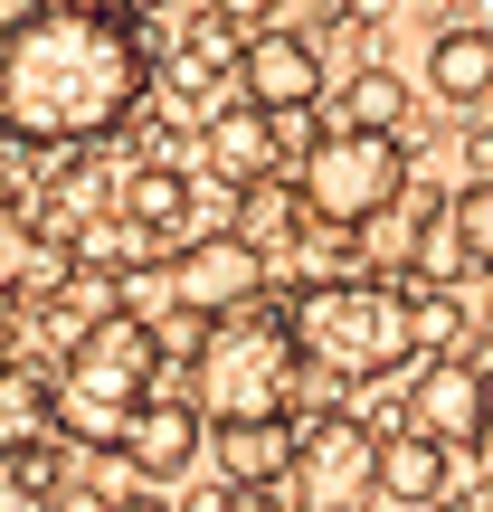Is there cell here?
Returning a JSON list of instances; mask_svg holds the SVG:
<instances>
[{
    "mask_svg": "<svg viewBox=\"0 0 493 512\" xmlns=\"http://www.w3.org/2000/svg\"><path fill=\"white\" fill-rule=\"evenodd\" d=\"M152 95V57L133 19L29 0L0 19V143L19 152H86L124 133Z\"/></svg>",
    "mask_w": 493,
    "mask_h": 512,
    "instance_id": "obj_1",
    "label": "cell"
},
{
    "mask_svg": "<svg viewBox=\"0 0 493 512\" xmlns=\"http://www.w3.org/2000/svg\"><path fill=\"white\" fill-rule=\"evenodd\" d=\"M275 313L294 332V361L323 370V380L361 389V380H389V370L418 361L408 351V323H399V285H380V275H313Z\"/></svg>",
    "mask_w": 493,
    "mask_h": 512,
    "instance_id": "obj_2",
    "label": "cell"
},
{
    "mask_svg": "<svg viewBox=\"0 0 493 512\" xmlns=\"http://www.w3.org/2000/svg\"><path fill=\"white\" fill-rule=\"evenodd\" d=\"M294 332L275 304H247V313H219L190 351V408L200 418H285L294 408Z\"/></svg>",
    "mask_w": 493,
    "mask_h": 512,
    "instance_id": "obj_3",
    "label": "cell"
},
{
    "mask_svg": "<svg viewBox=\"0 0 493 512\" xmlns=\"http://www.w3.org/2000/svg\"><path fill=\"white\" fill-rule=\"evenodd\" d=\"M408 190V143L399 133H313L304 152H294V209H304L313 228H361L380 219L389 200Z\"/></svg>",
    "mask_w": 493,
    "mask_h": 512,
    "instance_id": "obj_4",
    "label": "cell"
},
{
    "mask_svg": "<svg viewBox=\"0 0 493 512\" xmlns=\"http://www.w3.org/2000/svg\"><path fill=\"white\" fill-rule=\"evenodd\" d=\"M294 512H370L380 503V427L351 418V408H323V418L294 427V456H285Z\"/></svg>",
    "mask_w": 493,
    "mask_h": 512,
    "instance_id": "obj_5",
    "label": "cell"
},
{
    "mask_svg": "<svg viewBox=\"0 0 493 512\" xmlns=\"http://www.w3.org/2000/svg\"><path fill=\"white\" fill-rule=\"evenodd\" d=\"M162 275H171V304H190L200 323L266 304V247H247L238 228H190V238L162 256Z\"/></svg>",
    "mask_w": 493,
    "mask_h": 512,
    "instance_id": "obj_6",
    "label": "cell"
},
{
    "mask_svg": "<svg viewBox=\"0 0 493 512\" xmlns=\"http://www.w3.org/2000/svg\"><path fill=\"white\" fill-rule=\"evenodd\" d=\"M484 418H493V380H484V361H465V351L427 361L418 380H408V399H399V427H418L427 446H475Z\"/></svg>",
    "mask_w": 493,
    "mask_h": 512,
    "instance_id": "obj_7",
    "label": "cell"
},
{
    "mask_svg": "<svg viewBox=\"0 0 493 512\" xmlns=\"http://www.w3.org/2000/svg\"><path fill=\"white\" fill-rule=\"evenodd\" d=\"M238 95L256 114H313L323 105V57H313V38L285 29V19L238 38Z\"/></svg>",
    "mask_w": 493,
    "mask_h": 512,
    "instance_id": "obj_8",
    "label": "cell"
},
{
    "mask_svg": "<svg viewBox=\"0 0 493 512\" xmlns=\"http://www.w3.org/2000/svg\"><path fill=\"white\" fill-rule=\"evenodd\" d=\"M114 456H124L143 484L190 475V465H200V408H190V399H143V408H124V427H114Z\"/></svg>",
    "mask_w": 493,
    "mask_h": 512,
    "instance_id": "obj_9",
    "label": "cell"
},
{
    "mask_svg": "<svg viewBox=\"0 0 493 512\" xmlns=\"http://www.w3.org/2000/svg\"><path fill=\"white\" fill-rule=\"evenodd\" d=\"M200 162L219 171L228 190H247V181H275V114H256L247 95H228V105H209L200 114Z\"/></svg>",
    "mask_w": 493,
    "mask_h": 512,
    "instance_id": "obj_10",
    "label": "cell"
},
{
    "mask_svg": "<svg viewBox=\"0 0 493 512\" xmlns=\"http://www.w3.org/2000/svg\"><path fill=\"white\" fill-rule=\"evenodd\" d=\"M209 456H219L228 484H285V456H294V418H209Z\"/></svg>",
    "mask_w": 493,
    "mask_h": 512,
    "instance_id": "obj_11",
    "label": "cell"
},
{
    "mask_svg": "<svg viewBox=\"0 0 493 512\" xmlns=\"http://www.w3.org/2000/svg\"><path fill=\"white\" fill-rule=\"evenodd\" d=\"M380 503L446 512V446H427L418 427H389L380 437Z\"/></svg>",
    "mask_w": 493,
    "mask_h": 512,
    "instance_id": "obj_12",
    "label": "cell"
},
{
    "mask_svg": "<svg viewBox=\"0 0 493 512\" xmlns=\"http://www.w3.org/2000/svg\"><path fill=\"white\" fill-rule=\"evenodd\" d=\"M427 86H437L446 105H484V95H493V29H475V19L437 29V48H427Z\"/></svg>",
    "mask_w": 493,
    "mask_h": 512,
    "instance_id": "obj_13",
    "label": "cell"
},
{
    "mask_svg": "<svg viewBox=\"0 0 493 512\" xmlns=\"http://www.w3.org/2000/svg\"><path fill=\"white\" fill-rule=\"evenodd\" d=\"M399 323H408V351H427V361H446V351H465V294L437 285V275H408L399 285Z\"/></svg>",
    "mask_w": 493,
    "mask_h": 512,
    "instance_id": "obj_14",
    "label": "cell"
},
{
    "mask_svg": "<svg viewBox=\"0 0 493 512\" xmlns=\"http://www.w3.org/2000/svg\"><path fill=\"white\" fill-rule=\"evenodd\" d=\"M114 209H124L143 238H171V228H190V171H171V162H133L124 181H114Z\"/></svg>",
    "mask_w": 493,
    "mask_h": 512,
    "instance_id": "obj_15",
    "label": "cell"
},
{
    "mask_svg": "<svg viewBox=\"0 0 493 512\" xmlns=\"http://www.w3.org/2000/svg\"><path fill=\"white\" fill-rule=\"evenodd\" d=\"M408 105H418V95H408L399 67H351L342 95H332V124H342V133H399Z\"/></svg>",
    "mask_w": 493,
    "mask_h": 512,
    "instance_id": "obj_16",
    "label": "cell"
},
{
    "mask_svg": "<svg viewBox=\"0 0 493 512\" xmlns=\"http://www.w3.org/2000/svg\"><path fill=\"white\" fill-rule=\"evenodd\" d=\"M446 256L465 275H493V181H465L446 200Z\"/></svg>",
    "mask_w": 493,
    "mask_h": 512,
    "instance_id": "obj_17",
    "label": "cell"
},
{
    "mask_svg": "<svg viewBox=\"0 0 493 512\" xmlns=\"http://www.w3.org/2000/svg\"><path fill=\"white\" fill-rule=\"evenodd\" d=\"M29 437H48V370L0 361V456L29 446Z\"/></svg>",
    "mask_w": 493,
    "mask_h": 512,
    "instance_id": "obj_18",
    "label": "cell"
},
{
    "mask_svg": "<svg viewBox=\"0 0 493 512\" xmlns=\"http://www.w3.org/2000/svg\"><path fill=\"white\" fill-rule=\"evenodd\" d=\"M0 465H10V475H0V484H10V494L48 503L57 484H67V437H29V446H10V456H0Z\"/></svg>",
    "mask_w": 493,
    "mask_h": 512,
    "instance_id": "obj_19",
    "label": "cell"
},
{
    "mask_svg": "<svg viewBox=\"0 0 493 512\" xmlns=\"http://www.w3.org/2000/svg\"><path fill=\"white\" fill-rule=\"evenodd\" d=\"M209 19H219L228 38H256V29H275V19H285V0H209Z\"/></svg>",
    "mask_w": 493,
    "mask_h": 512,
    "instance_id": "obj_20",
    "label": "cell"
},
{
    "mask_svg": "<svg viewBox=\"0 0 493 512\" xmlns=\"http://www.w3.org/2000/svg\"><path fill=\"white\" fill-rule=\"evenodd\" d=\"M48 512H114V494H105V484H57Z\"/></svg>",
    "mask_w": 493,
    "mask_h": 512,
    "instance_id": "obj_21",
    "label": "cell"
},
{
    "mask_svg": "<svg viewBox=\"0 0 493 512\" xmlns=\"http://www.w3.org/2000/svg\"><path fill=\"white\" fill-rule=\"evenodd\" d=\"M171 0H114V19H133V29H143V19H162Z\"/></svg>",
    "mask_w": 493,
    "mask_h": 512,
    "instance_id": "obj_22",
    "label": "cell"
},
{
    "mask_svg": "<svg viewBox=\"0 0 493 512\" xmlns=\"http://www.w3.org/2000/svg\"><path fill=\"white\" fill-rule=\"evenodd\" d=\"M465 342H484V351H465V361H493V304H484V323H465Z\"/></svg>",
    "mask_w": 493,
    "mask_h": 512,
    "instance_id": "obj_23",
    "label": "cell"
},
{
    "mask_svg": "<svg viewBox=\"0 0 493 512\" xmlns=\"http://www.w3.org/2000/svg\"><path fill=\"white\" fill-rule=\"evenodd\" d=\"M475 456H484V484H493V418L475 427Z\"/></svg>",
    "mask_w": 493,
    "mask_h": 512,
    "instance_id": "obj_24",
    "label": "cell"
},
{
    "mask_svg": "<svg viewBox=\"0 0 493 512\" xmlns=\"http://www.w3.org/2000/svg\"><path fill=\"white\" fill-rule=\"evenodd\" d=\"M304 10H313V19H351V0H304Z\"/></svg>",
    "mask_w": 493,
    "mask_h": 512,
    "instance_id": "obj_25",
    "label": "cell"
},
{
    "mask_svg": "<svg viewBox=\"0 0 493 512\" xmlns=\"http://www.w3.org/2000/svg\"><path fill=\"white\" fill-rule=\"evenodd\" d=\"M114 512H171V503H143V494H133V503H124V494H114Z\"/></svg>",
    "mask_w": 493,
    "mask_h": 512,
    "instance_id": "obj_26",
    "label": "cell"
},
{
    "mask_svg": "<svg viewBox=\"0 0 493 512\" xmlns=\"http://www.w3.org/2000/svg\"><path fill=\"white\" fill-rule=\"evenodd\" d=\"M67 10H114V0H67Z\"/></svg>",
    "mask_w": 493,
    "mask_h": 512,
    "instance_id": "obj_27",
    "label": "cell"
}]
</instances>
